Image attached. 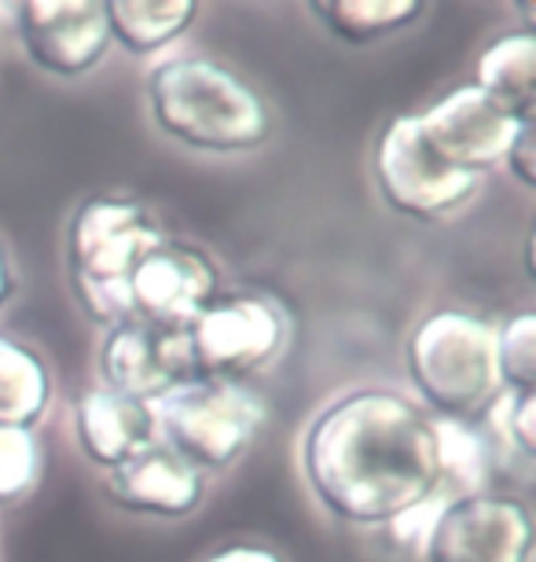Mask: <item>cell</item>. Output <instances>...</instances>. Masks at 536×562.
Instances as JSON below:
<instances>
[{"label":"cell","mask_w":536,"mask_h":562,"mask_svg":"<svg viewBox=\"0 0 536 562\" xmlns=\"http://www.w3.org/2000/svg\"><path fill=\"white\" fill-rule=\"evenodd\" d=\"M408 379L437 419L478 423L503 394L497 371V327L475 313L426 316L404 349Z\"/></svg>","instance_id":"4"},{"label":"cell","mask_w":536,"mask_h":562,"mask_svg":"<svg viewBox=\"0 0 536 562\" xmlns=\"http://www.w3.org/2000/svg\"><path fill=\"white\" fill-rule=\"evenodd\" d=\"M41 482V441L26 427L0 423V507L26 501Z\"/></svg>","instance_id":"21"},{"label":"cell","mask_w":536,"mask_h":562,"mask_svg":"<svg viewBox=\"0 0 536 562\" xmlns=\"http://www.w3.org/2000/svg\"><path fill=\"white\" fill-rule=\"evenodd\" d=\"M181 335L192 383L247 386L287 346V313L272 294L220 291Z\"/></svg>","instance_id":"6"},{"label":"cell","mask_w":536,"mask_h":562,"mask_svg":"<svg viewBox=\"0 0 536 562\" xmlns=\"http://www.w3.org/2000/svg\"><path fill=\"white\" fill-rule=\"evenodd\" d=\"M533 155H536V122L533 125H522L518 136H514L511 147H508V158H503L511 173L518 177V184H525V188L536 184V162H533Z\"/></svg>","instance_id":"24"},{"label":"cell","mask_w":536,"mask_h":562,"mask_svg":"<svg viewBox=\"0 0 536 562\" xmlns=\"http://www.w3.org/2000/svg\"><path fill=\"white\" fill-rule=\"evenodd\" d=\"M497 371L508 394H536V316L518 313L497 331Z\"/></svg>","instance_id":"20"},{"label":"cell","mask_w":536,"mask_h":562,"mask_svg":"<svg viewBox=\"0 0 536 562\" xmlns=\"http://www.w3.org/2000/svg\"><path fill=\"white\" fill-rule=\"evenodd\" d=\"M478 89L518 122L536 114V34L529 26L500 34L478 56Z\"/></svg>","instance_id":"15"},{"label":"cell","mask_w":536,"mask_h":562,"mask_svg":"<svg viewBox=\"0 0 536 562\" xmlns=\"http://www.w3.org/2000/svg\"><path fill=\"white\" fill-rule=\"evenodd\" d=\"M107 493L133 515L187 518L206 496V474L155 441L107 471Z\"/></svg>","instance_id":"13"},{"label":"cell","mask_w":536,"mask_h":562,"mask_svg":"<svg viewBox=\"0 0 536 562\" xmlns=\"http://www.w3.org/2000/svg\"><path fill=\"white\" fill-rule=\"evenodd\" d=\"M73 434H78L89 463L103 467V471H114L129 456L159 441L155 408L147 401L114 394L107 386H92L73 401Z\"/></svg>","instance_id":"14"},{"label":"cell","mask_w":536,"mask_h":562,"mask_svg":"<svg viewBox=\"0 0 536 562\" xmlns=\"http://www.w3.org/2000/svg\"><path fill=\"white\" fill-rule=\"evenodd\" d=\"M448 504V496L445 493H430L426 501H419L412 507H404V512H397L390 522V537H394V544L408 551V555H415V559H423V548H426V540H430V529H434L437 522V515H441V507Z\"/></svg>","instance_id":"23"},{"label":"cell","mask_w":536,"mask_h":562,"mask_svg":"<svg viewBox=\"0 0 536 562\" xmlns=\"http://www.w3.org/2000/svg\"><path fill=\"white\" fill-rule=\"evenodd\" d=\"M437 434V493L448 501L459 496L492 493V467H497V445L475 423L434 419Z\"/></svg>","instance_id":"16"},{"label":"cell","mask_w":536,"mask_h":562,"mask_svg":"<svg viewBox=\"0 0 536 562\" xmlns=\"http://www.w3.org/2000/svg\"><path fill=\"white\" fill-rule=\"evenodd\" d=\"M52 379L37 349L0 335V423L34 430L48 408Z\"/></svg>","instance_id":"18"},{"label":"cell","mask_w":536,"mask_h":562,"mask_svg":"<svg viewBox=\"0 0 536 562\" xmlns=\"http://www.w3.org/2000/svg\"><path fill=\"white\" fill-rule=\"evenodd\" d=\"M206 562H283L272 548H261V544H228L214 551Z\"/></svg>","instance_id":"25"},{"label":"cell","mask_w":536,"mask_h":562,"mask_svg":"<svg viewBox=\"0 0 536 562\" xmlns=\"http://www.w3.org/2000/svg\"><path fill=\"white\" fill-rule=\"evenodd\" d=\"M155 430L195 471H228L269 427L265 397L236 383H184L155 401Z\"/></svg>","instance_id":"5"},{"label":"cell","mask_w":536,"mask_h":562,"mask_svg":"<svg viewBox=\"0 0 536 562\" xmlns=\"http://www.w3.org/2000/svg\"><path fill=\"white\" fill-rule=\"evenodd\" d=\"M419 133L434 147L441 162L464 173L481 177L486 169L500 166L508 158L511 140L522 125L511 111H503L497 100H489L478 85H459L448 97H441L434 108L415 114Z\"/></svg>","instance_id":"10"},{"label":"cell","mask_w":536,"mask_h":562,"mask_svg":"<svg viewBox=\"0 0 536 562\" xmlns=\"http://www.w3.org/2000/svg\"><path fill=\"white\" fill-rule=\"evenodd\" d=\"M529 504L508 493L448 501L423 548V562H529Z\"/></svg>","instance_id":"8"},{"label":"cell","mask_w":536,"mask_h":562,"mask_svg":"<svg viewBox=\"0 0 536 562\" xmlns=\"http://www.w3.org/2000/svg\"><path fill=\"white\" fill-rule=\"evenodd\" d=\"M147 111L170 140L209 155L254 151L272 133L265 97L206 56H176L147 74Z\"/></svg>","instance_id":"2"},{"label":"cell","mask_w":536,"mask_h":562,"mask_svg":"<svg viewBox=\"0 0 536 562\" xmlns=\"http://www.w3.org/2000/svg\"><path fill=\"white\" fill-rule=\"evenodd\" d=\"M12 294V272H8V258H4V247H0V305L8 302Z\"/></svg>","instance_id":"26"},{"label":"cell","mask_w":536,"mask_h":562,"mask_svg":"<svg viewBox=\"0 0 536 562\" xmlns=\"http://www.w3.org/2000/svg\"><path fill=\"white\" fill-rule=\"evenodd\" d=\"M375 184L386 206L397 214L434 221L467 206L481 188V177L441 162L426 136L419 133L415 114H401L386 125L375 144Z\"/></svg>","instance_id":"7"},{"label":"cell","mask_w":536,"mask_h":562,"mask_svg":"<svg viewBox=\"0 0 536 562\" xmlns=\"http://www.w3.org/2000/svg\"><path fill=\"white\" fill-rule=\"evenodd\" d=\"M111 41L133 56H151L195 23V0H103Z\"/></svg>","instance_id":"17"},{"label":"cell","mask_w":536,"mask_h":562,"mask_svg":"<svg viewBox=\"0 0 536 562\" xmlns=\"http://www.w3.org/2000/svg\"><path fill=\"white\" fill-rule=\"evenodd\" d=\"M533 408H536V394H503L492 401V408L481 416L489 430H497V438L508 445V452H514L518 460L529 467L536 441H533Z\"/></svg>","instance_id":"22"},{"label":"cell","mask_w":536,"mask_h":562,"mask_svg":"<svg viewBox=\"0 0 536 562\" xmlns=\"http://www.w3.org/2000/svg\"><path fill=\"white\" fill-rule=\"evenodd\" d=\"M166 243L162 225L136 199L96 195L85 199L67 228V269L73 299L100 327H118L133 321L129 310V272Z\"/></svg>","instance_id":"3"},{"label":"cell","mask_w":536,"mask_h":562,"mask_svg":"<svg viewBox=\"0 0 536 562\" xmlns=\"http://www.w3.org/2000/svg\"><path fill=\"white\" fill-rule=\"evenodd\" d=\"M309 12L334 37L350 41V45H367V41H378L419 19L423 4L415 0H331V4H312Z\"/></svg>","instance_id":"19"},{"label":"cell","mask_w":536,"mask_h":562,"mask_svg":"<svg viewBox=\"0 0 536 562\" xmlns=\"http://www.w3.org/2000/svg\"><path fill=\"white\" fill-rule=\"evenodd\" d=\"M12 12L15 34L41 70L78 78L107 56L111 30L103 0H26Z\"/></svg>","instance_id":"11"},{"label":"cell","mask_w":536,"mask_h":562,"mask_svg":"<svg viewBox=\"0 0 536 562\" xmlns=\"http://www.w3.org/2000/svg\"><path fill=\"white\" fill-rule=\"evenodd\" d=\"M125 288H129L133 321L184 331L220 294V276L209 254L166 239L151 254H144Z\"/></svg>","instance_id":"9"},{"label":"cell","mask_w":536,"mask_h":562,"mask_svg":"<svg viewBox=\"0 0 536 562\" xmlns=\"http://www.w3.org/2000/svg\"><path fill=\"white\" fill-rule=\"evenodd\" d=\"M301 471L323 512L350 526H386L437 493L434 416L394 390H353L309 423Z\"/></svg>","instance_id":"1"},{"label":"cell","mask_w":536,"mask_h":562,"mask_svg":"<svg viewBox=\"0 0 536 562\" xmlns=\"http://www.w3.org/2000/svg\"><path fill=\"white\" fill-rule=\"evenodd\" d=\"M100 375L103 386L114 390V394L155 405L170 390L192 383L184 335L144 321H125L111 327L100 349Z\"/></svg>","instance_id":"12"}]
</instances>
